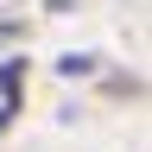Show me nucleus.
<instances>
[{
  "label": "nucleus",
  "mask_w": 152,
  "mask_h": 152,
  "mask_svg": "<svg viewBox=\"0 0 152 152\" xmlns=\"http://www.w3.org/2000/svg\"><path fill=\"white\" fill-rule=\"evenodd\" d=\"M57 70H64V76H89V70H95V57H76V51H70V57H64Z\"/></svg>",
  "instance_id": "nucleus-2"
},
{
  "label": "nucleus",
  "mask_w": 152,
  "mask_h": 152,
  "mask_svg": "<svg viewBox=\"0 0 152 152\" xmlns=\"http://www.w3.org/2000/svg\"><path fill=\"white\" fill-rule=\"evenodd\" d=\"M19 76H26V64L7 57V64H0V133H7L13 114H19Z\"/></svg>",
  "instance_id": "nucleus-1"
}]
</instances>
